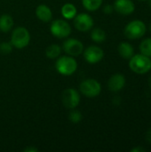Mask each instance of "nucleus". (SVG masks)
<instances>
[{
    "instance_id": "21",
    "label": "nucleus",
    "mask_w": 151,
    "mask_h": 152,
    "mask_svg": "<svg viewBox=\"0 0 151 152\" xmlns=\"http://www.w3.org/2000/svg\"><path fill=\"white\" fill-rule=\"evenodd\" d=\"M69 119L70 122L74 123V124H77L82 120V114L80 111L76 110L75 109L72 110L69 114Z\"/></svg>"
},
{
    "instance_id": "19",
    "label": "nucleus",
    "mask_w": 151,
    "mask_h": 152,
    "mask_svg": "<svg viewBox=\"0 0 151 152\" xmlns=\"http://www.w3.org/2000/svg\"><path fill=\"white\" fill-rule=\"evenodd\" d=\"M103 0H82L83 6L89 12L97 11L102 4Z\"/></svg>"
},
{
    "instance_id": "28",
    "label": "nucleus",
    "mask_w": 151,
    "mask_h": 152,
    "mask_svg": "<svg viewBox=\"0 0 151 152\" xmlns=\"http://www.w3.org/2000/svg\"><path fill=\"white\" fill-rule=\"evenodd\" d=\"M149 85H150V86L151 87V76L150 77V79H149Z\"/></svg>"
},
{
    "instance_id": "15",
    "label": "nucleus",
    "mask_w": 151,
    "mask_h": 152,
    "mask_svg": "<svg viewBox=\"0 0 151 152\" xmlns=\"http://www.w3.org/2000/svg\"><path fill=\"white\" fill-rule=\"evenodd\" d=\"M61 12V15L66 20H72L77 14V7L73 4H70V3H67V4H63Z\"/></svg>"
},
{
    "instance_id": "29",
    "label": "nucleus",
    "mask_w": 151,
    "mask_h": 152,
    "mask_svg": "<svg viewBox=\"0 0 151 152\" xmlns=\"http://www.w3.org/2000/svg\"><path fill=\"white\" fill-rule=\"evenodd\" d=\"M150 5L151 7V0H150Z\"/></svg>"
},
{
    "instance_id": "27",
    "label": "nucleus",
    "mask_w": 151,
    "mask_h": 152,
    "mask_svg": "<svg viewBox=\"0 0 151 152\" xmlns=\"http://www.w3.org/2000/svg\"><path fill=\"white\" fill-rule=\"evenodd\" d=\"M113 102H114V104L119 105L120 102H121V100H120V98H118V97H115V98L113 99Z\"/></svg>"
},
{
    "instance_id": "17",
    "label": "nucleus",
    "mask_w": 151,
    "mask_h": 152,
    "mask_svg": "<svg viewBox=\"0 0 151 152\" xmlns=\"http://www.w3.org/2000/svg\"><path fill=\"white\" fill-rule=\"evenodd\" d=\"M61 53V47L57 44H52L47 46L45 50V55L49 59H56Z\"/></svg>"
},
{
    "instance_id": "18",
    "label": "nucleus",
    "mask_w": 151,
    "mask_h": 152,
    "mask_svg": "<svg viewBox=\"0 0 151 152\" xmlns=\"http://www.w3.org/2000/svg\"><path fill=\"white\" fill-rule=\"evenodd\" d=\"M91 38L95 43H102L106 40V33L102 28H93L91 31Z\"/></svg>"
},
{
    "instance_id": "23",
    "label": "nucleus",
    "mask_w": 151,
    "mask_h": 152,
    "mask_svg": "<svg viewBox=\"0 0 151 152\" xmlns=\"http://www.w3.org/2000/svg\"><path fill=\"white\" fill-rule=\"evenodd\" d=\"M113 11H114V7L111 4H106L103 8V12L106 14H110L113 12Z\"/></svg>"
},
{
    "instance_id": "30",
    "label": "nucleus",
    "mask_w": 151,
    "mask_h": 152,
    "mask_svg": "<svg viewBox=\"0 0 151 152\" xmlns=\"http://www.w3.org/2000/svg\"><path fill=\"white\" fill-rule=\"evenodd\" d=\"M150 31H151V24H150Z\"/></svg>"
},
{
    "instance_id": "3",
    "label": "nucleus",
    "mask_w": 151,
    "mask_h": 152,
    "mask_svg": "<svg viewBox=\"0 0 151 152\" xmlns=\"http://www.w3.org/2000/svg\"><path fill=\"white\" fill-rule=\"evenodd\" d=\"M30 42L29 31L24 27L15 28L11 36V43L17 49H23L28 45Z\"/></svg>"
},
{
    "instance_id": "6",
    "label": "nucleus",
    "mask_w": 151,
    "mask_h": 152,
    "mask_svg": "<svg viewBox=\"0 0 151 152\" xmlns=\"http://www.w3.org/2000/svg\"><path fill=\"white\" fill-rule=\"evenodd\" d=\"M50 31L55 37L65 38L71 34V26L65 20H55L51 23Z\"/></svg>"
},
{
    "instance_id": "2",
    "label": "nucleus",
    "mask_w": 151,
    "mask_h": 152,
    "mask_svg": "<svg viewBox=\"0 0 151 152\" xmlns=\"http://www.w3.org/2000/svg\"><path fill=\"white\" fill-rule=\"evenodd\" d=\"M55 68L61 75L71 76L77 69V61L72 56H62L56 61Z\"/></svg>"
},
{
    "instance_id": "24",
    "label": "nucleus",
    "mask_w": 151,
    "mask_h": 152,
    "mask_svg": "<svg viewBox=\"0 0 151 152\" xmlns=\"http://www.w3.org/2000/svg\"><path fill=\"white\" fill-rule=\"evenodd\" d=\"M24 152H38V149L35 148V147H28L26 148L24 151Z\"/></svg>"
},
{
    "instance_id": "4",
    "label": "nucleus",
    "mask_w": 151,
    "mask_h": 152,
    "mask_svg": "<svg viewBox=\"0 0 151 152\" xmlns=\"http://www.w3.org/2000/svg\"><path fill=\"white\" fill-rule=\"evenodd\" d=\"M124 33L129 39H139L142 37L146 33V25L140 20H134L130 21L125 28Z\"/></svg>"
},
{
    "instance_id": "20",
    "label": "nucleus",
    "mask_w": 151,
    "mask_h": 152,
    "mask_svg": "<svg viewBox=\"0 0 151 152\" xmlns=\"http://www.w3.org/2000/svg\"><path fill=\"white\" fill-rule=\"evenodd\" d=\"M140 50L142 54L148 57H151V37L146 38L142 41L140 45Z\"/></svg>"
},
{
    "instance_id": "11",
    "label": "nucleus",
    "mask_w": 151,
    "mask_h": 152,
    "mask_svg": "<svg viewBox=\"0 0 151 152\" xmlns=\"http://www.w3.org/2000/svg\"><path fill=\"white\" fill-rule=\"evenodd\" d=\"M113 7L114 10L123 15H129L135 10V5L132 0H116Z\"/></svg>"
},
{
    "instance_id": "9",
    "label": "nucleus",
    "mask_w": 151,
    "mask_h": 152,
    "mask_svg": "<svg viewBox=\"0 0 151 152\" xmlns=\"http://www.w3.org/2000/svg\"><path fill=\"white\" fill-rule=\"evenodd\" d=\"M94 24L93 19L88 13L82 12L77 14L74 18V26L75 28L81 32H86L93 28Z\"/></svg>"
},
{
    "instance_id": "31",
    "label": "nucleus",
    "mask_w": 151,
    "mask_h": 152,
    "mask_svg": "<svg viewBox=\"0 0 151 152\" xmlns=\"http://www.w3.org/2000/svg\"><path fill=\"white\" fill-rule=\"evenodd\" d=\"M139 1H146V0H139Z\"/></svg>"
},
{
    "instance_id": "13",
    "label": "nucleus",
    "mask_w": 151,
    "mask_h": 152,
    "mask_svg": "<svg viewBox=\"0 0 151 152\" xmlns=\"http://www.w3.org/2000/svg\"><path fill=\"white\" fill-rule=\"evenodd\" d=\"M36 17L44 22H49L53 19V12L49 6L46 4H39L36 8Z\"/></svg>"
},
{
    "instance_id": "16",
    "label": "nucleus",
    "mask_w": 151,
    "mask_h": 152,
    "mask_svg": "<svg viewBox=\"0 0 151 152\" xmlns=\"http://www.w3.org/2000/svg\"><path fill=\"white\" fill-rule=\"evenodd\" d=\"M118 53L124 59H130L134 54V49L131 44L122 42L118 45Z\"/></svg>"
},
{
    "instance_id": "5",
    "label": "nucleus",
    "mask_w": 151,
    "mask_h": 152,
    "mask_svg": "<svg viewBox=\"0 0 151 152\" xmlns=\"http://www.w3.org/2000/svg\"><path fill=\"white\" fill-rule=\"evenodd\" d=\"M80 93L87 98L97 97L101 92V86L96 79L88 78L81 82L79 86Z\"/></svg>"
},
{
    "instance_id": "10",
    "label": "nucleus",
    "mask_w": 151,
    "mask_h": 152,
    "mask_svg": "<svg viewBox=\"0 0 151 152\" xmlns=\"http://www.w3.org/2000/svg\"><path fill=\"white\" fill-rule=\"evenodd\" d=\"M85 60L90 64L100 62L104 57L103 50L97 45H90L83 52Z\"/></svg>"
},
{
    "instance_id": "25",
    "label": "nucleus",
    "mask_w": 151,
    "mask_h": 152,
    "mask_svg": "<svg viewBox=\"0 0 151 152\" xmlns=\"http://www.w3.org/2000/svg\"><path fill=\"white\" fill-rule=\"evenodd\" d=\"M146 151V150L142 147H136L134 149H132L131 152H144Z\"/></svg>"
},
{
    "instance_id": "12",
    "label": "nucleus",
    "mask_w": 151,
    "mask_h": 152,
    "mask_svg": "<svg viewBox=\"0 0 151 152\" xmlns=\"http://www.w3.org/2000/svg\"><path fill=\"white\" fill-rule=\"evenodd\" d=\"M125 86V77L120 73L114 74L108 82V87L111 92L117 93L121 91Z\"/></svg>"
},
{
    "instance_id": "1",
    "label": "nucleus",
    "mask_w": 151,
    "mask_h": 152,
    "mask_svg": "<svg viewBox=\"0 0 151 152\" xmlns=\"http://www.w3.org/2000/svg\"><path fill=\"white\" fill-rule=\"evenodd\" d=\"M129 67L131 70L137 74H145L151 69V59L142 53L133 54L130 58Z\"/></svg>"
},
{
    "instance_id": "14",
    "label": "nucleus",
    "mask_w": 151,
    "mask_h": 152,
    "mask_svg": "<svg viewBox=\"0 0 151 152\" xmlns=\"http://www.w3.org/2000/svg\"><path fill=\"white\" fill-rule=\"evenodd\" d=\"M14 24V20L10 14H3L0 16V30L4 33H7L12 30Z\"/></svg>"
},
{
    "instance_id": "26",
    "label": "nucleus",
    "mask_w": 151,
    "mask_h": 152,
    "mask_svg": "<svg viewBox=\"0 0 151 152\" xmlns=\"http://www.w3.org/2000/svg\"><path fill=\"white\" fill-rule=\"evenodd\" d=\"M146 140H147L149 142H150L151 143V128H150V129L148 130V132H147V134H146Z\"/></svg>"
},
{
    "instance_id": "8",
    "label": "nucleus",
    "mask_w": 151,
    "mask_h": 152,
    "mask_svg": "<svg viewBox=\"0 0 151 152\" xmlns=\"http://www.w3.org/2000/svg\"><path fill=\"white\" fill-rule=\"evenodd\" d=\"M62 50L69 56L77 57L83 53L84 45L81 41L76 38H69L62 44Z\"/></svg>"
},
{
    "instance_id": "22",
    "label": "nucleus",
    "mask_w": 151,
    "mask_h": 152,
    "mask_svg": "<svg viewBox=\"0 0 151 152\" xmlns=\"http://www.w3.org/2000/svg\"><path fill=\"white\" fill-rule=\"evenodd\" d=\"M13 46L11 42H2L0 43V53L2 54H9L12 52Z\"/></svg>"
},
{
    "instance_id": "7",
    "label": "nucleus",
    "mask_w": 151,
    "mask_h": 152,
    "mask_svg": "<svg viewBox=\"0 0 151 152\" xmlns=\"http://www.w3.org/2000/svg\"><path fill=\"white\" fill-rule=\"evenodd\" d=\"M61 102L65 108L74 110L79 105L80 102L79 93L74 88H67L62 92Z\"/></svg>"
}]
</instances>
